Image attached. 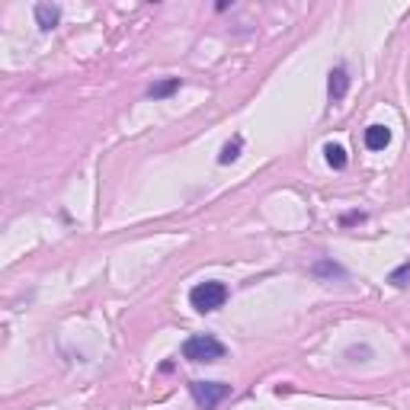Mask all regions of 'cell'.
<instances>
[{"label":"cell","instance_id":"obj_6","mask_svg":"<svg viewBox=\"0 0 410 410\" xmlns=\"http://www.w3.org/2000/svg\"><path fill=\"white\" fill-rule=\"evenodd\" d=\"M58 19H61V7H55V3H36V23L42 29H55Z\"/></svg>","mask_w":410,"mask_h":410},{"label":"cell","instance_id":"obj_1","mask_svg":"<svg viewBox=\"0 0 410 410\" xmlns=\"http://www.w3.org/2000/svg\"><path fill=\"white\" fill-rule=\"evenodd\" d=\"M224 353H228L224 343L212 334H196L183 343V359H189V363H218V359H224Z\"/></svg>","mask_w":410,"mask_h":410},{"label":"cell","instance_id":"obj_5","mask_svg":"<svg viewBox=\"0 0 410 410\" xmlns=\"http://www.w3.org/2000/svg\"><path fill=\"white\" fill-rule=\"evenodd\" d=\"M388 144H391V131L385 125H369L365 129V148L369 151H385Z\"/></svg>","mask_w":410,"mask_h":410},{"label":"cell","instance_id":"obj_2","mask_svg":"<svg viewBox=\"0 0 410 410\" xmlns=\"http://www.w3.org/2000/svg\"><path fill=\"white\" fill-rule=\"evenodd\" d=\"M228 301V285L224 282H199L196 289L189 292V305L196 308V311H202V314H208V311H218V308Z\"/></svg>","mask_w":410,"mask_h":410},{"label":"cell","instance_id":"obj_10","mask_svg":"<svg viewBox=\"0 0 410 410\" xmlns=\"http://www.w3.org/2000/svg\"><path fill=\"white\" fill-rule=\"evenodd\" d=\"M237 158H241V138H234L224 144L222 154H218V164H234Z\"/></svg>","mask_w":410,"mask_h":410},{"label":"cell","instance_id":"obj_3","mask_svg":"<svg viewBox=\"0 0 410 410\" xmlns=\"http://www.w3.org/2000/svg\"><path fill=\"white\" fill-rule=\"evenodd\" d=\"M189 391H193V398H196V404L202 410H215L228 394H231V385H224V382H193L189 385Z\"/></svg>","mask_w":410,"mask_h":410},{"label":"cell","instance_id":"obj_4","mask_svg":"<svg viewBox=\"0 0 410 410\" xmlns=\"http://www.w3.org/2000/svg\"><path fill=\"white\" fill-rule=\"evenodd\" d=\"M346 90H349V77H346L343 67H334V71H330V80H327V94H330L334 102H340L346 96Z\"/></svg>","mask_w":410,"mask_h":410},{"label":"cell","instance_id":"obj_8","mask_svg":"<svg viewBox=\"0 0 410 410\" xmlns=\"http://www.w3.org/2000/svg\"><path fill=\"white\" fill-rule=\"evenodd\" d=\"M173 90H180V77H170V80H160V84H154L148 90L151 100H164V96H170Z\"/></svg>","mask_w":410,"mask_h":410},{"label":"cell","instance_id":"obj_7","mask_svg":"<svg viewBox=\"0 0 410 410\" xmlns=\"http://www.w3.org/2000/svg\"><path fill=\"white\" fill-rule=\"evenodd\" d=\"M311 272H314L317 279H330V282H334V279H343V276H346L343 266H336L334 260H317Z\"/></svg>","mask_w":410,"mask_h":410},{"label":"cell","instance_id":"obj_9","mask_svg":"<svg viewBox=\"0 0 410 410\" xmlns=\"http://www.w3.org/2000/svg\"><path fill=\"white\" fill-rule=\"evenodd\" d=\"M324 154H327V164H330L334 170L346 167V148H343V144H327Z\"/></svg>","mask_w":410,"mask_h":410},{"label":"cell","instance_id":"obj_11","mask_svg":"<svg viewBox=\"0 0 410 410\" xmlns=\"http://www.w3.org/2000/svg\"><path fill=\"white\" fill-rule=\"evenodd\" d=\"M407 276H410V263H404L401 270L391 272V282H394V285H404V279H407Z\"/></svg>","mask_w":410,"mask_h":410}]
</instances>
